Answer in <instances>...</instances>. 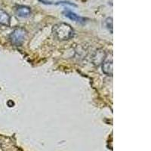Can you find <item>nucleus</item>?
I'll return each mask as SVG.
<instances>
[{"label":"nucleus","instance_id":"f257e3e1","mask_svg":"<svg viewBox=\"0 0 151 151\" xmlns=\"http://www.w3.org/2000/svg\"><path fill=\"white\" fill-rule=\"evenodd\" d=\"M52 33L56 39L60 41H66L74 36V30L70 25L66 23L55 24L52 28Z\"/></svg>","mask_w":151,"mask_h":151},{"label":"nucleus","instance_id":"f03ea898","mask_svg":"<svg viewBox=\"0 0 151 151\" xmlns=\"http://www.w3.org/2000/svg\"><path fill=\"white\" fill-rule=\"evenodd\" d=\"M27 36V32L24 28L18 27L12 31L9 35V40L12 45L15 46H21L24 44Z\"/></svg>","mask_w":151,"mask_h":151},{"label":"nucleus","instance_id":"7ed1b4c3","mask_svg":"<svg viewBox=\"0 0 151 151\" xmlns=\"http://www.w3.org/2000/svg\"><path fill=\"white\" fill-rule=\"evenodd\" d=\"M102 71L107 76L113 75V55H110V58L106 56L105 60L102 63Z\"/></svg>","mask_w":151,"mask_h":151},{"label":"nucleus","instance_id":"20e7f679","mask_svg":"<svg viewBox=\"0 0 151 151\" xmlns=\"http://www.w3.org/2000/svg\"><path fill=\"white\" fill-rule=\"evenodd\" d=\"M106 57V52L102 49H99L95 52L92 57V62L94 65L99 66L102 64L104 60H105Z\"/></svg>","mask_w":151,"mask_h":151},{"label":"nucleus","instance_id":"39448f33","mask_svg":"<svg viewBox=\"0 0 151 151\" xmlns=\"http://www.w3.org/2000/svg\"><path fill=\"white\" fill-rule=\"evenodd\" d=\"M15 14L19 17L26 18L31 14V10L29 7L25 5H21L15 9Z\"/></svg>","mask_w":151,"mask_h":151},{"label":"nucleus","instance_id":"423d86ee","mask_svg":"<svg viewBox=\"0 0 151 151\" xmlns=\"http://www.w3.org/2000/svg\"><path fill=\"white\" fill-rule=\"evenodd\" d=\"M11 23V17L7 12L0 9V24L9 27Z\"/></svg>","mask_w":151,"mask_h":151},{"label":"nucleus","instance_id":"0eeeda50","mask_svg":"<svg viewBox=\"0 0 151 151\" xmlns=\"http://www.w3.org/2000/svg\"><path fill=\"white\" fill-rule=\"evenodd\" d=\"M64 14H65L66 17H68V18H70V20H72V21H76V22L83 23V22H84V21H85L83 17L77 15V14H75V13H73V12H70V11H65V12H64Z\"/></svg>","mask_w":151,"mask_h":151}]
</instances>
